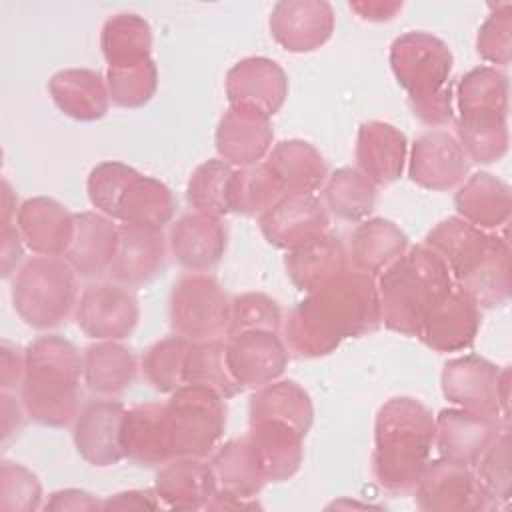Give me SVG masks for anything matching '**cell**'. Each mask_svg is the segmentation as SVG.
I'll return each mask as SVG.
<instances>
[{"instance_id": "60d3db41", "label": "cell", "mask_w": 512, "mask_h": 512, "mask_svg": "<svg viewBox=\"0 0 512 512\" xmlns=\"http://www.w3.org/2000/svg\"><path fill=\"white\" fill-rule=\"evenodd\" d=\"M320 200L328 214L344 222H362L374 210L376 186L358 168L342 166L326 176Z\"/></svg>"}, {"instance_id": "3957f363", "label": "cell", "mask_w": 512, "mask_h": 512, "mask_svg": "<svg viewBox=\"0 0 512 512\" xmlns=\"http://www.w3.org/2000/svg\"><path fill=\"white\" fill-rule=\"evenodd\" d=\"M82 380V356L70 340L46 334L24 348V376L18 390L28 418L36 424L64 428L74 422Z\"/></svg>"}, {"instance_id": "d6986e66", "label": "cell", "mask_w": 512, "mask_h": 512, "mask_svg": "<svg viewBox=\"0 0 512 512\" xmlns=\"http://www.w3.org/2000/svg\"><path fill=\"white\" fill-rule=\"evenodd\" d=\"M482 324V312L456 286L422 322L416 338L434 352H460L474 344Z\"/></svg>"}, {"instance_id": "d590c367", "label": "cell", "mask_w": 512, "mask_h": 512, "mask_svg": "<svg viewBox=\"0 0 512 512\" xmlns=\"http://www.w3.org/2000/svg\"><path fill=\"white\" fill-rule=\"evenodd\" d=\"M266 164L274 170L286 194H312L322 188L328 176L324 156L310 142L298 138L274 144Z\"/></svg>"}, {"instance_id": "52a82bcc", "label": "cell", "mask_w": 512, "mask_h": 512, "mask_svg": "<svg viewBox=\"0 0 512 512\" xmlns=\"http://www.w3.org/2000/svg\"><path fill=\"white\" fill-rule=\"evenodd\" d=\"M164 410L172 458H208L216 450L228 414L220 394L204 386L184 384L170 394Z\"/></svg>"}, {"instance_id": "ffe728a7", "label": "cell", "mask_w": 512, "mask_h": 512, "mask_svg": "<svg viewBox=\"0 0 512 512\" xmlns=\"http://www.w3.org/2000/svg\"><path fill=\"white\" fill-rule=\"evenodd\" d=\"M228 230L220 216L190 212L180 216L168 234L174 260L190 272H208L224 256Z\"/></svg>"}, {"instance_id": "484cf974", "label": "cell", "mask_w": 512, "mask_h": 512, "mask_svg": "<svg viewBox=\"0 0 512 512\" xmlns=\"http://www.w3.org/2000/svg\"><path fill=\"white\" fill-rule=\"evenodd\" d=\"M118 250V224L100 212L74 214V238L64 260L80 278L108 274Z\"/></svg>"}, {"instance_id": "ac0fdd59", "label": "cell", "mask_w": 512, "mask_h": 512, "mask_svg": "<svg viewBox=\"0 0 512 512\" xmlns=\"http://www.w3.org/2000/svg\"><path fill=\"white\" fill-rule=\"evenodd\" d=\"M412 492L424 512L484 510L474 470L442 456L428 460Z\"/></svg>"}, {"instance_id": "7bdbcfd3", "label": "cell", "mask_w": 512, "mask_h": 512, "mask_svg": "<svg viewBox=\"0 0 512 512\" xmlns=\"http://www.w3.org/2000/svg\"><path fill=\"white\" fill-rule=\"evenodd\" d=\"M184 384L210 388L224 400L234 398L244 390L230 372L226 358V342H222L220 338L192 342L186 358Z\"/></svg>"}, {"instance_id": "8d00e7d4", "label": "cell", "mask_w": 512, "mask_h": 512, "mask_svg": "<svg viewBox=\"0 0 512 512\" xmlns=\"http://www.w3.org/2000/svg\"><path fill=\"white\" fill-rule=\"evenodd\" d=\"M216 490L254 498L268 484L262 466L246 436L232 438L218 446L208 460Z\"/></svg>"}, {"instance_id": "11a10c76", "label": "cell", "mask_w": 512, "mask_h": 512, "mask_svg": "<svg viewBox=\"0 0 512 512\" xmlns=\"http://www.w3.org/2000/svg\"><path fill=\"white\" fill-rule=\"evenodd\" d=\"M44 510H56V512H80V510H102V502L80 488H64L50 494L48 502L44 504Z\"/></svg>"}, {"instance_id": "d4e9b609", "label": "cell", "mask_w": 512, "mask_h": 512, "mask_svg": "<svg viewBox=\"0 0 512 512\" xmlns=\"http://www.w3.org/2000/svg\"><path fill=\"white\" fill-rule=\"evenodd\" d=\"M494 240L496 234L480 230L460 216H448L426 234L424 244L444 260L458 284L486 260Z\"/></svg>"}, {"instance_id": "f5cc1de1", "label": "cell", "mask_w": 512, "mask_h": 512, "mask_svg": "<svg viewBox=\"0 0 512 512\" xmlns=\"http://www.w3.org/2000/svg\"><path fill=\"white\" fill-rule=\"evenodd\" d=\"M476 52L482 60L508 66L512 60V4L492 6V12L478 28Z\"/></svg>"}, {"instance_id": "6f0895ef", "label": "cell", "mask_w": 512, "mask_h": 512, "mask_svg": "<svg viewBox=\"0 0 512 512\" xmlns=\"http://www.w3.org/2000/svg\"><path fill=\"white\" fill-rule=\"evenodd\" d=\"M0 400H2V446L6 448L12 442V438H16L22 432L28 414L20 396L16 398L12 392L2 390Z\"/></svg>"}, {"instance_id": "94428289", "label": "cell", "mask_w": 512, "mask_h": 512, "mask_svg": "<svg viewBox=\"0 0 512 512\" xmlns=\"http://www.w3.org/2000/svg\"><path fill=\"white\" fill-rule=\"evenodd\" d=\"M256 508H262L256 496L246 498V496H238L222 490H216L210 502L206 504V510H256Z\"/></svg>"}, {"instance_id": "9a60e30c", "label": "cell", "mask_w": 512, "mask_h": 512, "mask_svg": "<svg viewBox=\"0 0 512 512\" xmlns=\"http://www.w3.org/2000/svg\"><path fill=\"white\" fill-rule=\"evenodd\" d=\"M226 96L230 106L250 108L272 118L288 96L286 72L272 58H244L226 74Z\"/></svg>"}, {"instance_id": "7a4b0ae2", "label": "cell", "mask_w": 512, "mask_h": 512, "mask_svg": "<svg viewBox=\"0 0 512 512\" xmlns=\"http://www.w3.org/2000/svg\"><path fill=\"white\" fill-rule=\"evenodd\" d=\"M434 414L416 398L386 400L374 420L372 474L392 494L414 490L434 446Z\"/></svg>"}, {"instance_id": "d6a6232c", "label": "cell", "mask_w": 512, "mask_h": 512, "mask_svg": "<svg viewBox=\"0 0 512 512\" xmlns=\"http://www.w3.org/2000/svg\"><path fill=\"white\" fill-rule=\"evenodd\" d=\"M84 384L98 396L126 392L138 376V360L132 348L120 340H96L82 352Z\"/></svg>"}, {"instance_id": "e575fe53", "label": "cell", "mask_w": 512, "mask_h": 512, "mask_svg": "<svg viewBox=\"0 0 512 512\" xmlns=\"http://www.w3.org/2000/svg\"><path fill=\"white\" fill-rule=\"evenodd\" d=\"M174 212L176 200L172 190L158 178L136 170L118 198L114 220L162 230L172 220Z\"/></svg>"}, {"instance_id": "30bf717a", "label": "cell", "mask_w": 512, "mask_h": 512, "mask_svg": "<svg viewBox=\"0 0 512 512\" xmlns=\"http://www.w3.org/2000/svg\"><path fill=\"white\" fill-rule=\"evenodd\" d=\"M470 172V160L456 136L432 128L418 136L410 150L408 178L426 190L446 192L458 188Z\"/></svg>"}, {"instance_id": "6da1fadb", "label": "cell", "mask_w": 512, "mask_h": 512, "mask_svg": "<svg viewBox=\"0 0 512 512\" xmlns=\"http://www.w3.org/2000/svg\"><path fill=\"white\" fill-rule=\"evenodd\" d=\"M382 326L376 278L346 270L308 292L288 314L284 344L298 358H322L344 340L360 338Z\"/></svg>"}, {"instance_id": "277c9868", "label": "cell", "mask_w": 512, "mask_h": 512, "mask_svg": "<svg viewBox=\"0 0 512 512\" xmlns=\"http://www.w3.org/2000/svg\"><path fill=\"white\" fill-rule=\"evenodd\" d=\"M390 68L408 94L412 114L430 128L454 120V56L444 40L430 32H404L390 44Z\"/></svg>"}, {"instance_id": "db71d44e", "label": "cell", "mask_w": 512, "mask_h": 512, "mask_svg": "<svg viewBox=\"0 0 512 512\" xmlns=\"http://www.w3.org/2000/svg\"><path fill=\"white\" fill-rule=\"evenodd\" d=\"M24 376V350L8 340L0 344V388L12 392L20 388Z\"/></svg>"}, {"instance_id": "680465c9", "label": "cell", "mask_w": 512, "mask_h": 512, "mask_svg": "<svg viewBox=\"0 0 512 512\" xmlns=\"http://www.w3.org/2000/svg\"><path fill=\"white\" fill-rule=\"evenodd\" d=\"M24 256V240L16 228V224H2L0 230V262H2V278H8Z\"/></svg>"}, {"instance_id": "2e32d148", "label": "cell", "mask_w": 512, "mask_h": 512, "mask_svg": "<svg viewBox=\"0 0 512 512\" xmlns=\"http://www.w3.org/2000/svg\"><path fill=\"white\" fill-rule=\"evenodd\" d=\"M434 424V446L440 456L468 468H474L502 430L500 418L458 406L440 410L438 416H434Z\"/></svg>"}, {"instance_id": "836d02e7", "label": "cell", "mask_w": 512, "mask_h": 512, "mask_svg": "<svg viewBox=\"0 0 512 512\" xmlns=\"http://www.w3.org/2000/svg\"><path fill=\"white\" fill-rule=\"evenodd\" d=\"M406 250L408 236L400 226L386 218H366L350 236L348 260L354 270L376 278Z\"/></svg>"}, {"instance_id": "ab89813d", "label": "cell", "mask_w": 512, "mask_h": 512, "mask_svg": "<svg viewBox=\"0 0 512 512\" xmlns=\"http://www.w3.org/2000/svg\"><path fill=\"white\" fill-rule=\"evenodd\" d=\"M478 308H500L512 294V258L506 238L496 234L486 260L462 282L454 284Z\"/></svg>"}, {"instance_id": "7402d4cb", "label": "cell", "mask_w": 512, "mask_h": 512, "mask_svg": "<svg viewBox=\"0 0 512 512\" xmlns=\"http://www.w3.org/2000/svg\"><path fill=\"white\" fill-rule=\"evenodd\" d=\"M274 140L272 122L266 114L250 108L228 106L216 126V152L230 166H250L268 156Z\"/></svg>"}, {"instance_id": "4dcf8cb0", "label": "cell", "mask_w": 512, "mask_h": 512, "mask_svg": "<svg viewBox=\"0 0 512 512\" xmlns=\"http://www.w3.org/2000/svg\"><path fill=\"white\" fill-rule=\"evenodd\" d=\"M456 216L472 226L492 232L502 228L512 212L510 186L490 172H474L454 194Z\"/></svg>"}, {"instance_id": "83f0119b", "label": "cell", "mask_w": 512, "mask_h": 512, "mask_svg": "<svg viewBox=\"0 0 512 512\" xmlns=\"http://www.w3.org/2000/svg\"><path fill=\"white\" fill-rule=\"evenodd\" d=\"M268 482L292 478L304 458V434L282 420L250 422L246 434Z\"/></svg>"}, {"instance_id": "e0dca14e", "label": "cell", "mask_w": 512, "mask_h": 512, "mask_svg": "<svg viewBox=\"0 0 512 512\" xmlns=\"http://www.w3.org/2000/svg\"><path fill=\"white\" fill-rule=\"evenodd\" d=\"M226 358L232 376L242 388H260L282 376L288 348L278 332L248 330L228 336Z\"/></svg>"}, {"instance_id": "1f68e13d", "label": "cell", "mask_w": 512, "mask_h": 512, "mask_svg": "<svg viewBox=\"0 0 512 512\" xmlns=\"http://www.w3.org/2000/svg\"><path fill=\"white\" fill-rule=\"evenodd\" d=\"M348 266L350 260L342 240L330 232L288 250L284 256V268L290 282L306 294L350 270Z\"/></svg>"}, {"instance_id": "f907efd6", "label": "cell", "mask_w": 512, "mask_h": 512, "mask_svg": "<svg viewBox=\"0 0 512 512\" xmlns=\"http://www.w3.org/2000/svg\"><path fill=\"white\" fill-rule=\"evenodd\" d=\"M282 310L280 304L264 292H244L230 298V324L228 336L248 330L280 332Z\"/></svg>"}, {"instance_id": "bcb514c9", "label": "cell", "mask_w": 512, "mask_h": 512, "mask_svg": "<svg viewBox=\"0 0 512 512\" xmlns=\"http://www.w3.org/2000/svg\"><path fill=\"white\" fill-rule=\"evenodd\" d=\"M234 166L222 158H210L196 166L186 184V200L194 212L224 216L230 212V184Z\"/></svg>"}, {"instance_id": "9f6ffc18", "label": "cell", "mask_w": 512, "mask_h": 512, "mask_svg": "<svg viewBox=\"0 0 512 512\" xmlns=\"http://www.w3.org/2000/svg\"><path fill=\"white\" fill-rule=\"evenodd\" d=\"M162 508L156 490H124L102 500V510H158Z\"/></svg>"}, {"instance_id": "7c38bea8", "label": "cell", "mask_w": 512, "mask_h": 512, "mask_svg": "<svg viewBox=\"0 0 512 512\" xmlns=\"http://www.w3.org/2000/svg\"><path fill=\"white\" fill-rule=\"evenodd\" d=\"M124 404L100 398L84 404L74 420L72 440L80 458L96 468H108L124 458L122 418Z\"/></svg>"}, {"instance_id": "603a6c76", "label": "cell", "mask_w": 512, "mask_h": 512, "mask_svg": "<svg viewBox=\"0 0 512 512\" xmlns=\"http://www.w3.org/2000/svg\"><path fill=\"white\" fill-rule=\"evenodd\" d=\"M408 156V140L400 128L382 120L360 124L356 134V168L378 188L400 180Z\"/></svg>"}, {"instance_id": "8992f818", "label": "cell", "mask_w": 512, "mask_h": 512, "mask_svg": "<svg viewBox=\"0 0 512 512\" xmlns=\"http://www.w3.org/2000/svg\"><path fill=\"white\" fill-rule=\"evenodd\" d=\"M78 296V274L60 256H34L12 280V306L34 330L60 326L74 314Z\"/></svg>"}, {"instance_id": "816d5d0a", "label": "cell", "mask_w": 512, "mask_h": 512, "mask_svg": "<svg viewBox=\"0 0 512 512\" xmlns=\"http://www.w3.org/2000/svg\"><path fill=\"white\" fill-rule=\"evenodd\" d=\"M42 506V484L24 464L0 462V508L4 512H32Z\"/></svg>"}, {"instance_id": "ba28073f", "label": "cell", "mask_w": 512, "mask_h": 512, "mask_svg": "<svg viewBox=\"0 0 512 512\" xmlns=\"http://www.w3.org/2000/svg\"><path fill=\"white\" fill-rule=\"evenodd\" d=\"M168 316L174 334L192 342L220 338L228 332L230 298L216 278L190 272L174 282Z\"/></svg>"}, {"instance_id": "b9f144b4", "label": "cell", "mask_w": 512, "mask_h": 512, "mask_svg": "<svg viewBox=\"0 0 512 512\" xmlns=\"http://www.w3.org/2000/svg\"><path fill=\"white\" fill-rule=\"evenodd\" d=\"M282 196H286L284 186L266 160L234 168L228 200L230 212L240 216H262Z\"/></svg>"}, {"instance_id": "f6af8a7d", "label": "cell", "mask_w": 512, "mask_h": 512, "mask_svg": "<svg viewBox=\"0 0 512 512\" xmlns=\"http://www.w3.org/2000/svg\"><path fill=\"white\" fill-rule=\"evenodd\" d=\"M190 346L192 340L178 334L166 336L148 346L140 362L144 380L160 394H172L184 386V370Z\"/></svg>"}, {"instance_id": "7dc6e473", "label": "cell", "mask_w": 512, "mask_h": 512, "mask_svg": "<svg viewBox=\"0 0 512 512\" xmlns=\"http://www.w3.org/2000/svg\"><path fill=\"white\" fill-rule=\"evenodd\" d=\"M474 478L484 510L504 508L510 502V432L502 428L474 464Z\"/></svg>"}, {"instance_id": "8fae6325", "label": "cell", "mask_w": 512, "mask_h": 512, "mask_svg": "<svg viewBox=\"0 0 512 512\" xmlns=\"http://www.w3.org/2000/svg\"><path fill=\"white\" fill-rule=\"evenodd\" d=\"M498 376L500 368L478 354L452 358L440 374L442 396L458 408L504 420L498 398Z\"/></svg>"}, {"instance_id": "c3c4849f", "label": "cell", "mask_w": 512, "mask_h": 512, "mask_svg": "<svg viewBox=\"0 0 512 512\" xmlns=\"http://www.w3.org/2000/svg\"><path fill=\"white\" fill-rule=\"evenodd\" d=\"M106 86L112 104L130 110L142 108L156 94L158 68L152 56L136 62L112 64L106 70Z\"/></svg>"}, {"instance_id": "f35d334b", "label": "cell", "mask_w": 512, "mask_h": 512, "mask_svg": "<svg viewBox=\"0 0 512 512\" xmlns=\"http://www.w3.org/2000/svg\"><path fill=\"white\" fill-rule=\"evenodd\" d=\"M508 76L496 66L466 72L456 86L460 118H508Z\"/></svg>"}, {"instance_id": "6125c7cd", "label": "cell", "mask_w": 512, "mask_h": 512, "mask_svg": "<svg viewBox=\"0 0 512 512\" xmlns=\"http://www.w3.org/2000/svg\"><path fill=\"white\" fill-rule=\"evenodd\" d=\"M18 198L8 180H2V224H12V216L18 212Z\"/></svg>"}, {"instance_id": "4fadbf2b", "label": "cell", "mask_w": 512, "mask_h": 512, "mask_svg": "<svg viewBox=\"0 0 512 512\" xmlns=\"http://www.w3.org/2000/svg\"><path fill=\"white\" fill-rule=\"evenodd\" d=\"M334 24V8L324 0L276 2L268 20L272 38L294 54L314 52L324 46L334 32Z\"/></svg>"}, {"instance_id": "5bb4252c", "label": "cell", "mask_w": 512, "mask_h": 512, "mask_svg": "<svg viewBox=\"0 0 512 512\" xmlns=\"http://www.w3.org/2000/svg\"><path fill=\"white\" fill-rule=\"evenodd\" d=\"M328 224V210L314 194H286L258 216L266 242L282 250H294L322 236L328 232Z\"/></svg>"}, {"instance_id": "5b68a950", "label": "cell", "mask_w": 512, "mask_h": 512, "mask_svg": "<svg viewBox=\"0 0 512 512\" xmlns=\"http://www.w3.org/2000/svg\"><path fill=\"white\" fill-rule=\"evenodd\" d=\"M382 324L402 336H416L430 310L452 292L444 260L426 244L408 246L376 280Z\"/></svg>"}, {"instance_id": "f546056e", "label": "cell", "mask_w": 512, "mask_h": 512, "mask_svg": "<svg viewBox=\"0 0 512 512\" xmlns=\"http://www.w3.org/2000/svg\"><path fill=\"white\" fill-rule=\"evenodd\" d=\"M48 94L56 108L78 122H96L110 108L106 78L90 68H66L52 74Z\"/></svg>"}, {"instance_id": "74e56055", "label": "cell", "mask_w": 512, "mask_h": 512, "mask_svg": "<svg viewBox=\"0 0 512 512\" xmlns=\"http://www.w3.org/2000/svg\"><path fill=\"white\" fill-rule=\"evenodd\" d=\"M282 420L308 434L314 406L308 392L294 380H274L256 388L248 402V422Z\"/></svg>"}, {"instance_id": "681fc988", "label": "cell", "mask_w": 512, "mask_h": 512, "mask_svg": "<svg viewBox=\"0 0 512 512\" xmlns=\"http://www.w3.org/2000/svg\"><path fill=\"white\" fill-rule=\"evenodd\" d=\"M454 136L470 162L494 164L508 152V118H456Z\"/></svg>"}, {"instance_id": "cb8c5ba5", "label": "cell", "mask_w": 512, "mask_h": 512, "mask_svg": "<svg viewBox=\"0 0 512 512\" xmlns=\"http://www.w3.org/2000/svg\"><path fill=\"white\" fill-rule=\"evenodd\" d=\"M16 228L38 256H64L74 238V214L54 198L34 196L20 204Z\"/></svg>"}, {"instance_id": "ee69618b", "label": "cell", "mask_w": 512, "mask_h": 512, "mask_svg": "<svg viewBox=\"0 0 512 512\" xmlns=\"http://www.w3.org/2000/svg\"><path fill=\"white\" fill-rule=\"evenodd\" d=\"M100 48L108 66L150 58L152 28L138 14H114L100 30Z\"/></svg>"}, {"instance_id": "be15d7a7", "label": "cell", "mask_w": 512, "mask_h": 512, "mask_svg": "<svg viewBox=\"0 0 512 512\" xmlns=\"http://www.w3.org/2000/svg\"><path fill=\"white\" fill-rule=\"evenodd\" d=\"M498 398H500L502 418L508 420V398H510V368H508V366L500 368V376H498Z\"/></svg>"}, {"instance_id": "44dd1931", "label": "cell", "mask_w": 512, "mask_h": 512, "mask_svg": "<svg viewBox=\"0 0 512 512\" xmlns=\"http://www.w3.org/2000/svg\"><path fill=\"white\" fill-rule=\"evenodd\" d=\"M166 258V238L160 228L118 224V250L108 270L110 280L136 288L154 280Z\"/></svg>"}, {"instance_id": "9c48e42d", "label": "cell", "mask_w": 512, "mask_h": 512, "mask_svg": "<svg viewBox=\"0 0 512 512\" xmlns=\"http://www.w3.org/2000/svg\"><path fill=\"white\" fill-rule=\"evenodd\" d=\"M138 318V298L114 280L86 284L74 308L76 326L92 340H124L134 332Z\"/></svg>"}, {"instance_id": "4316f807", "label": "cell", "mask_w": 512, "mask_h": 512, "mask_svg": "<svg viewBox=\"0 0 512 512\" xmlns=\"http://www.w3.org/2000/svg\"><path fill=\"white\" fill-rule=\"evenodd\" d=\"M154 490L166 508L200 510L206 508L214 496L216 480L208 460L176 456L164 462L156 472Z\"/></svg>"}, {"instance_id": "f1b7e54d", "label": "cell", "mask_w": 512, "mask_h": 512, "mask_svg": "<svg viewBox=\"0 0 512 512\" xmlns=\"http://www.w3.org/2000/svg\"><path fill=\"white\" fill-rule=\"evenodd\" d=\"M124 458L138 466L154 468L172 458L166 410L160 402H144L126 408L122 418Z\"/></svg>"}, {"instance_id": "91938a15", "label": "cell", "mask_w": 512, "mask_h": 512, "mask_svg": "<svg viewBox=\"0 0 512 512\" xmlns=\"http://www.w3.org/2000/svg\"><path fill=\"white\" fill-rule=\"evenodd\" d=\"M350 10L358 14V18L368 22H388L400 10L402 2L398 0H356L350 2Z\"/></svg>"}]
</instances>
